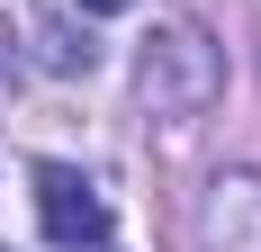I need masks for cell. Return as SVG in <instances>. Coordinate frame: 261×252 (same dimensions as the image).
<instances>
[{"label": "cell", "instance_id": "6da1fadb", "mask_svg": "<svg viewBox=\"0 0 261 252\" xmlns=\"http://www.w3.org/2000/svg\"><path fill=\"white\" fill-rule=\"evenodd\" d=\"M135 90H144V108H153V117H198V108H216V90H225V54L207 45V27L162 18L153 36H144Z\"/></svg>", "mask_w": 261, "mask_h": 252}, {"label": "cell", "instance_id": "7a4b0ae2", "mask_svg": "<svg viewBox=\"0 0 261 252\" xmlns=\"http://www.w3.org/2000/svg\"><path fill=\"white\" fill-rule=\"evenodd\" d=\"M36 216H45V234L63 252H99L108 243V198L72 171V162H36Z\"/></svg>", "mask_w": 261, "mask_h": 252}, {"label": "cell", "instance_id": "3957f363", "mask_svg": "<svg viewBox=\"0 0 261 252\" xmlns=\"http://www.w3.org/2000/svg\"><path fill=\"white\" fill-rule=\"evenodd\" d=\"M81 9H90V18H117V9H135V0H81Z\"/></svg>", "mask_w": 261, "mask_h": 252}]
</instances>
